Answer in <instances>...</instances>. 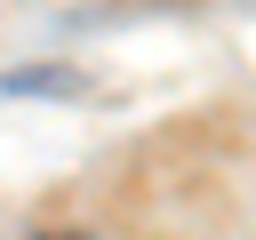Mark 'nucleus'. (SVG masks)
<instances>
[{
	"mask_svg": "<svg viewBox=\"0 0 256 240\" xmlns=\"http://www.w3.org/2000/svg\"><path fill=\"white\" fill-rule=\"evenodd\" d=\"M0 88H8V96H88L80 72H8Z\"/></svg>",
	"mask_w": 256,
	"mask_h": 240,
	"instance_id": "nucleus-1",
	"label": "nucleus"
}]
</instances>
